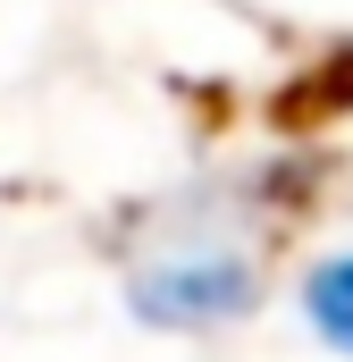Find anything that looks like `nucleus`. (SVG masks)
<instances>
[{
    "label": "nucleus",
    "mask_w": 353,
    "mask_h": 362,
    "mask_svg": "<svg viewBox=\"0 0 353 362\" xmlns=\"http://www.w3.org/2000/svg\"><path fill=\"white\" fill-rule=\"evenodd\" d=\"M303 320H311V337H320L328 354L353 362V245L345 253H320V262L303 270Z\"/></svg>",
    "instance_id": "f03ea898"
},
{
    "label": "nucleus",
    "mask_w": 353,
    "mask_h": 362,
    "mask_svg": "<svg viewBox=\"0 0 353 362\" xmlns=\"http://www.w3.org/2000/svg\"><path fill=\"white\" fill-rule=\"evenodd\" d=\"M126 303L152 329H236L261 303V253L227 236H193L169 253H143L126 270Z\"/></svg>",
    "instance_id": "f257e3e1"
}]
</instances>
